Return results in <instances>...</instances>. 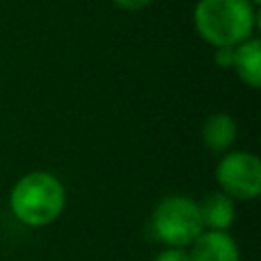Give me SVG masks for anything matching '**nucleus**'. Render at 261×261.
I'll return each instance as SVG.
<instances>
[{
  "label": "nucleus",
  "instance_id": "5",
  "mask_svg": "<svg viewBox=\"0 0 261 261\" xmlns=\"http://www.w3.org/2000/svg\"><path fill=\"white\" fill-rule=\"evenodd\" d=\"M192 261H239L234 239L226 230H206L192 243Z\"/></svg>",
  "mask_w": 261,
  "mask_h": 261
},
{
  "label": "nucleus",
  "instance_id": "4",
  "mask_svg": "<svg viewBox=\"0 0 261 261\" xmlns=\"http://www.w3.org/2000/svg\"><path fill=\"white\" fill-rule=\"evenodd\" d=\"M216 179L228 198L253 200L261 194V161L253 153L232 151L220 159Z\"/></svg>",
  "mask_w": 261,
  "mask_h": 261
},
{
  "label": "nucleus",
  "instance_id": "12",
  "mask_svg": "<svg viewBox=\"0 0 261 261\" xmlns=\"http://www.w3.org/2000/svg\"><path fill=\"white\" fill-rule=\"evenodd\" d=\"M249 2H251V4H253V6H257V4H259V2H261V0H249Z\"/></svg>",
  "mask_w": 261,
  "mask_h": 261
},
{
  "label": "nucleus",
  "instance_id": "7",
  "mask_svg": "<svg viewBox=\"0 0 261 261\" xmlns=\"http://www.w3.org/2000/svg\"><path fill=\"white\" fill-rule=\"evenodd\" d=\"M202 139H204V145L210 151H214V153L226 151L237 139V122H234V118L230 114H226V112L210 114L204 120Z\"/></svg>",
  "mask_w": 261,
  "mask_h": 261
},
{
  "label": "nucleus",
  "instance_id": "11",
  "mask_svg": "<svg viewBox=\"0 0 261 261\" xmlns=\"http://www.w3.org/2000/svg\"><path fill=\"white\" fill-rule=\"evenodd\" d=\"M118 8H122V10H141V8H145L147 4H151L153 0H112Z\"/></svg>",
  "mask_w": 261,
  "mask_h": 261
},
{
  "label": "nucleus",
  "instance_id": "1",
  "mask_svg": "<svg viewBox=\"0 0 261 261\" xmlns=\"http://www.w3.org/2000/svg\"><path fill=\"white\" fill-rule=\"evenodd\" d=\"M198 35L214 47H237L251 39L255 6L249 0H200L194 8Z\"/></svg>",
  "mask_w": 261,
  "mask_h": 261
},
{
  "label": "nucleus",
  "instance_id": "6",
  "mask_svg": "<svg viewBox=\"0 0 261 261\" xmlns=\"http://www.w3.org/2000/svg\"><path fill=\"white\" fill-rule=\"evenodd\" d=\"M200 220L202 226L208 230H224L234 222V202L222 192H212L208 194L200 204Z\"/></svg>",
  "mask_w": 261,
  "mask_h": 261
},
{
  "label": "nucleus",
  "instance_id": "3",
  "mask_svg": "<svg viewBox=\"0 0 261 261\" xmlns=\"http://www.w3.org/2000/svg\"><path fill=\"white\" fill-rule=\"evenodd\" d=\"M151 230L161 243L169 247L192 245L200 232H204L198 202L177 194L163 198L153 210Z\"/></svg>",
  "mask_w": 261,
  "mask_h": 261
},
{
  "label": "nucleus",
  "instance_id": "8",
  "mask_svg": "<svg viewBox=\"0 0 261 261\" xmlns=\"http://www.w3.org/2000/svg\"><path fill=\"white\" fill-rule=\"evenodd\" d=\"M232 67L237 69L243 84L251 88L261 86V45L257 39H247L234 47Z\"/></svg>",
  "mask_w": 261,
  "mask_h": 261
},
{
  "label": "nucleus",
  "instance_id": "2",
  "mask_svg": "<svg viewBox=\"0 0 261 261\" xmlns=\"http://www.w3.org/2000/svg\"><path fill=\"white\" fill-rule=\"evenodd\" d=\"M65 208L63 184L47 171L22 175L10 190V210L27 226H47Z\"/></svg>",
  "mask_w": 261,
  "mask_h": 261
},
{
  "label": "nucleus",
  "instance_id": "10",
  "mask_svg": "<svg viewBox=\"0 0 261 261\" xmlns=\"http://www.w3.org/2000/svg\"><path fill=\"white\" fill-rule=\"evenodd\" d=\"M214 59L220 67H232V59H234V47H216Z\"/></svg>",
  "mask_w": 261,
  "mask_h": 261
},
{
  "label": "nucleus",
  "instance_id": "9",
  "mask_svg": "<svg viewBox=\"0 0 261 261\" xmlns=\"http://www.w3.org/2000/svg\"><path fill=\"white\" fill-rule=\"evenodd\" d=\"M155 261H192V259H190V253L184 251L181 247H169L161 251Z\"/></svg>",
  "mask_w": 261,
  "mask_h": 261
}]
</instances>
